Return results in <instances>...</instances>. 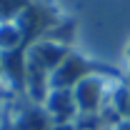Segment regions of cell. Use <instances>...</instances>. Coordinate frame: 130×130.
I'll use <instances>...</instances> for the list:
<instances>
[{
    "mask_svg": "<svg viewBox=\"0 0 130 130\" xmlns=\"http://www.w3.org/2000/svg\"><path fill=\"white\" fill-rule=\"evenodd\" d=\"M20 28L15 23H0V53H10L15 50L18 40H20Z\"/></svg>",
    "mask_w": 130,
    "mask_h": 130,
    "instance_id": "3957f363",
    "label": "cell"
},
{
    "mask_svg": "<svg viewBox=\"0 0 130 130\" xmlns=\"http://www.w3.org/2000/svg\"><path fill=\"white\" fill-rule=\"evenodd\" d=\"M70 93H73V100H75V108H78V110L93 113V110H98V105H100V100H103L105 85H103V78H98L95 73H90V75L83 78Z\"/></svg>",
    "mask_w": 130,
    "mask_h": 130,
    "instance_id": "7a4b0ae2",
    "label": "cell"
},
{
    "mask_svg": "<svg viewBox=\"0 0 130 130\" xmlns=\"http://www.w3.org/2000/svg\"><path fill=\"white\" fill-rule=\"evenodd\" d=\"M120 130H130V128H120Z\"/></svg>",
    "mask_w": 130,
    "mask_h": 130,
    "instance_id": "5b68a950",
    "label": "cell"
},
{
    "mask_svg": "<svg viewBox=\"0 0 130 130\" xmlns=\"http://www.w3.org/2000/svg\"><path fill=\"white\" fill-rule=\"evenodd\" d=\"M93 70H90V65L83 60L80 55H73V53H68L60 65L50 73V80H48V90H70V88H75L83 78H88Z\"/></svg>",
    "mask_w": 130,
    "mask_h": 130,
    "instance_id": "6da1fadb",
    "label": "cell"
},
{
    "mask_svg": "<svg viewBox=\"0 0 130 130\" xmlns=\"http://www.w3.org/2000/svg\"><path fill=\"white\" fill-rule=\"evenodd\" d=\"M25 10V0H0V23H15V18Z\"/></svg>",
    "mask_w": 130,
    "mask_h": 130,
    "instance_id": "277c9868",
    "label": "cell"
}]
</instances>
